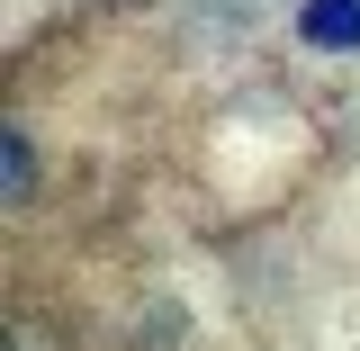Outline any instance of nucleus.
<instances>
[{
  "mask_svg": "<svg viewBox=\"0 0 360 351\" xmlns=\"http://www.w3.org/2000/svg\"><path fill=\"white\" fill-rule=\"evenodd\" d=\"M27 180H37V153H27V135L9 127V135H0V198L18 208V198H27Z\"/></svg>",
  "mask_w": 360,
  "mask_h": 351,
  "instance_id": "obj_2",
  "label": "nucleus"
},
{
  "mask_svg": "<svg viewBox=\"0 0 360 351\" xmlns=\"http://www.w3.org/2000/svg\"><path fill=\"white\" fill-rule=\"evenodd\" d=\"M297 37L315 54H352L360 45V0H297Z\"/></svg>",
  "mask_w": 360,
  "mask_h": 351,
  "instance_id": "obj_1",
  "label": "nucleus"
}]
</instances>
